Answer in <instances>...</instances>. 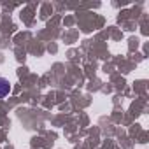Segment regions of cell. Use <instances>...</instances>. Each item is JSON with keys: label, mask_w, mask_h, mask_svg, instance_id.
Returning a JSON list of instances; mask_svg holds the SVG:
<instances>
[{"label": "cell", "mask_w": 149, "mask_h": 149, "mask_svg": "<svg viewBox=\"0 0 149 149\" xmlns=\"http://www.w3.org/2000/svg\"><path fill=\"white\" fill-rule=\"evenodd\" d=\"M9 91H11V83H9V79L0 77V98L7 97V95H9Z\"/></svg>", "instance_id": "cell-1"}]
</instances>
